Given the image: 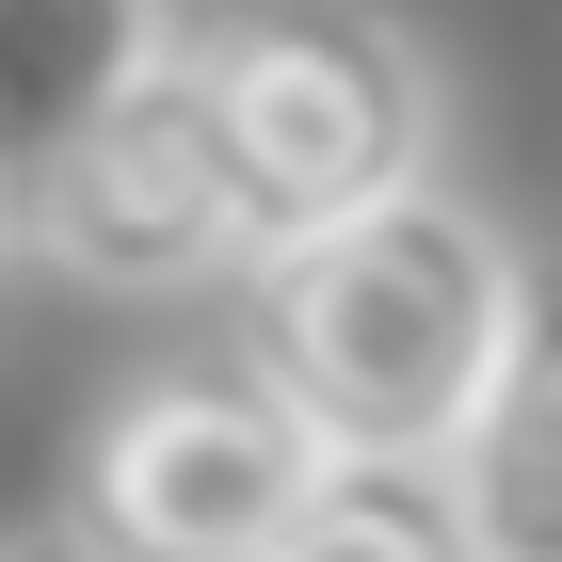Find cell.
<instances>
[{
  "label": "cell",
  "mask_w": 562,
  "mask_h": 562,
  "mask_svg": "<svg viewBox=\"0 0 562 562\" xmlns=\"http://www.w3.org/2000/svg\"><path fill=\"white\" fill-rule=\"evenodd\" d=\"M434 482H450L482 562H562V370H547V338H515L482 370V402L434 434Z\"/></svg>",
  "instance_id": "5b68a950"
},
{
  "label": "cell",
  "mask_w": 562,
  "mask_h": 562,
  "mask_svg": "<svg viewBox=\"0 0 562 562\" xmlns=\"http://www.w3.org/2000/svg\"><path fill=\"white\" fill-rule=\"evenodd\" d=\"M177 48V0H0V177Z\"/></svg>",
  "instance_id": "8992f818"
},
{
  "label": "cell",
  "mask_w": 562,
  "mask_h": 562,
  "mask_svg": "<svg viewBox=\"0 0 562 562\" xmlns=\"http://www.w3.org/2000/svg\"><path fill=\"white\" fill-rule=\"evenodd\" d=\"M0 225L16 258H48L65 290H113V305H177V290H225L241 273V225H225V177H210V130L177 97V48L145 81H113L65 145L0 177Z\"/></svg>",
  "instance_id": "277c9868"
},
{
  "label": "cell",
  "mask_w": 562,
  "mask_h": 562,
  "mask_svg": "<svg viewBox=\"0 0 562 562\" xmlns=\"http://www.w3.org/2000/svg\"><path fill=\"white\" fill-rule=\"evenodd\" d=\"M177 97H193V130H210L241 258L370 210V193H402V177H434V130H450V81H434V48L402 33L386 0L177 16Z\"/></svg>",
  "instance_id": "7a4b0ae2"
},
{
  "label": "cell",
  "mask_w": 562,
  "mask_h": 562,
  "mask_svg": "<svg viewBox=\"0 0 562 562\" xmlns=\"http://www.w3.org/2000/svg\"><path fill=\"white\" fill-rule=\"evenodd\" d=\"M0 562H97V547H81L65 515H16V530H0Z\"/></svg>",
  "instance_id": "ba28073f"
},
{
  "label": "cell",
  "mask_w": 562,
  "mask_h": 562,
  "mask_svg": "<svg viewBox=\"0 0 562 562\" xmlns=\"http://www.w3.org/2000/svg\"><path fill=\"white\" fill-rule=\"evenodd\" d=\"M225 290H241V370L290 402L305 450H402V467H434V434L482 402V370L547 338L515 225L450 177H402L305 241H258Z\"/></svg>",
  "instance_id": "6da1fadb"
},
{
  "label": "cell",
  "mask_w": 562,
  "mask_h": 562,
  "mask_svg": "<svg viewBox=\"0 0 562 562\" xmlns=\"http://www.w3.org/2000/svg\"><path fill=\"white\" fill-rule=\"evenodd\" d=\"M258 562H482L467 515H450V482L402 467V450H322L290 482V515L258 530Z\"/></svg>",
  "instance_id": "52a82bcc"
},
{
  "label": "cell",
  "mask_w": 562,
  "mask_h": 562,
  "mask_svg": "<svg viewBox=\"0 0 562 562\" xmlns=\"http://www.w3.org/2000/svg\"><path fill=\"white\" fill-rule=\"evenodd\" d=\"M0 258H16V225H0Z\"/></svg>",
  "instance_id": "9c48e42d"
},
{
  "label": "cell",
  "mask_w": 562,
  "mask_h": 562,
  "mask_svg": "<svg viewBox=\"0 0 562 562\" xmlns=\"http://www.w3.org/2000/svg\"><path fill=\"white\" fill-rule=\"evenodd\" d=\"M322 467L290 434V402L225 353V370H130L65 450V530L97 562H258V530L290 515V482Z\"/></svg>",
  "instance_id": "3957f363"
}]
</instances>
